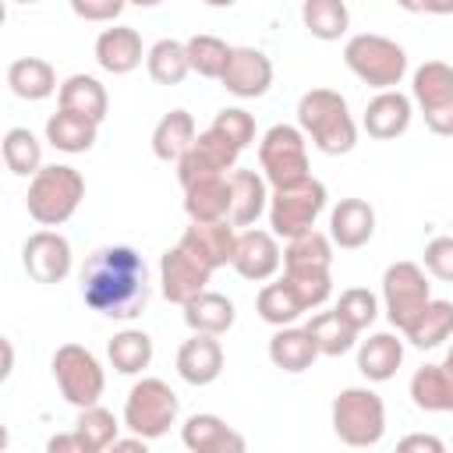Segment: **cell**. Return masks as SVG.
<instances>
[{
    "label": "cell",
    "mask_w": 453,
    "mask_h": 453,
    "mask_svg": "<svg viewBox=\"0 0 453 453\" xmlns=\"http://www.w3.org/2000/svg\"><path fill=\"white\" fill-rule=\"evenodd\" d=\"M149 269L145 258L127 244H110L88 255L81 265V297L92 311L106 319L131 322L149 304Z\"/></svg>",
    "instance_id": "6da1fadb"
},
{
    "label": "cell",
    "mask_w": 453,
    "mask_h": 453,
    "mask_svg": "<svg viewBox=\"0 0 453 453\" xmlns=\"http://www.w3.org/2000/svg\"><path fill=\"white\" fill-rule=\"evenodd\" d=\"M297 127L326 156H343L357 145V124L336 88H308L297 99Z\"/></svg>",
    "instance_id": "7a4b0ae2"
},
{
    "label": "cell",
    "mask_w": 453,
    "mask_h": 453,
    "mask_svg": "<svg viewBox=\"0 0 453 453\" xmlns=\"http://www.w3.org/2000/svg\"><path fill=\"white\" fill-rule=\"evenodd\" d=\"M81 198H85V177L67 163H53V166H42L28 180L25 205H28V216L50 230V226L67 223L78 212Z\"/></svg>",
    "instance_id": "3957f363"
},
{
    "label": "cell",
    "mask_w": 453,
    "mask_h": 453,
    "mask_svg": "<svg viewBox=\"0 0 453 453\" xmlns=\"http://www.w3.org/2000/svg\"><path fill=\"white\" fill-rule=\"evenodd\" d=\"M329 418H333L336 439L347 442V446H354V449L375 446L386 435V403L368 386H347V389H340L336 400H333V407H329Z\"/></svg>",
    "instance_id": "277c9868"
},
{
    "label": "cell",
    "mask_w": 453,
    "mask_h": 453,
    "mask_svg": "<svg viewBox=\"0 0 453 453\" xmlns=\"http://www.w3.org/2000/svg\"><path fill=\"white\" fill-rule=\"evenodd\" d=\"M343 64L372 88L379 92H393L403 74H407V53L400 42L375 35V32H357L347 39L343 46Z\"/></svg>",
    "instance_id": "5b68a950"
},
{
    "label": "cell",
    "mask_w": 453,
    "mask_h": 453,
    "mask_svg": "<svg viewBox=\"0 0 453 453\" xmlns=\"http://www.w3.org/2000/svg\"><path fill=\"white\" fill-rule=\"evenodd\" d=\"M326 184L315 177H304L290 188H273L269 195V226L276 237H301L308 230H315V219L326 209Z\"/></svg>",
    "instance_id": "8992f818"
},
{
    "label": "cell",
    "mask_w": 453,
    "mask_h": 453,
    "mask_svg": "<svg viewBox=\"0 0 453 453\" xmlns=\"http://www.w3.org/2000/svg\"><path fill=\"white\" fill-rule=\"evenodd\" d=\"M180 400L163 379H138L124 400V428L138 439H159L177 425Z\"/></svg>",
    "instance_id": "52a82bcc"
},
{
    "label": "cell",
    "mask_w": 453,
    "mask_h": 453,
    "mask_svg": "<svg viewBox=\"0 0 453 453\" xmlns=\"http://www.w3.org/2000/svg\"><path fill=\"white\" fill-rule=\"evenodd\" d=\"M53 379H57L60 396L74 403L78 411L96 407L106 389V372L99 357L81 343H64L53 350Z\"/></svg>",
    "instance_id": "ba28073f"
},
{
    "label": "cell",
    "mask_w": 453,
    "mask_h": 453,
    "mask_svg": "<svg viewBox=\"0 0 453 453\" xmlns=\"http://www.w3.org/2000/svg\"><path fill=\"white\" fill-rule=\"evenodd\" d=\"M258 166L265 184L273 188H290L304 177H311L308 166V142L301 134V127L294 124H273L262 142H258Z\"/></svg>",
    "instance_id": "9c48e42d"
},
{
    "label": "cell",
    "mask_w": 453,
    "mask_h": 453,
    "mask_svg": "<svg viewBox=\"0 0 453 453\" xmlns=\"http://www.w3.org/2000/svg\"><path fill=\"white\" fill-rule=\"evenodd\" d=\"M432 301V283L425 276V269L418 262H393L382 273V304H386V319L389 326H396L400 333L425 311V304Z\"/></svg>",
    "instance_id": "30bf717a"
},
{
    "label": "cell",
    "mask_w": 453,
    "mask_h": 453,
    "mask_svg": "<svg viewBox=\"0 0 453 453\" xmlns=\"http://www.w3.org/2000/svg\"><path fill=\"white\" fill-rule=\"evenodd\" d=\"M411 96L432 134H453V67L446 60H425L414 71Z\"/></svg>",
    "instance_id": "8fae6325"
},
{
    "label": "cell",
    "mask_w": 453,
    "mask_h": 453,
    "mask_svg": "<svg viewBox=\"0 0 453 453\" xmlns=\"http://www.w3.org/2000/svg\"><path fill=\"white\" fill-rule=\"evenodd\" d=\"M237 156L241 152L223 134H216L212 127H205V131H198L195 145L180 156L177 180H180V188H191V184L209 180V177H230L237 170Z\"/></svg>",
    "instance_id": "7c38bea8"
},
{
    "label": "cell",
    "mask_w": 453,
    "mask_h": 453,
    "mask_svg": "<svg viewBox=\"0 0 453 453\" xmlns=\"http://www.w3.org/2000/svg\"><path fill=\"white\" fill-rule=\"evenodd\" d=\"M209 276H212V269L202 265V262H198L191 251H184L180 244L166 248L163 258H159V283H163V297H166L170 304L188 308L198 294L209 290V287H205Z\"/></svg>",
    "instance_id": "4fadbf2b"
},
{
    "label": "cell",
    "mask_w": 453,
    "mask_h": 453,
    "mask_svg": "<svg viewBox=\"0 0 453 453\" xmlns=\"http://www.w3.org/2000/svg\"><path fill=\"white\" fill-rule=\"evenodd\" d=\"M21 265L35 283H60L74 265L71 241L57 230H35L21 248Z\"/></svg>",
    "instance_id": "5bb4252c"
},
{
    "label": "cell",
    "mask_w": 453,
    "mask_h": 453,
    "mask_svg": "<svg viewBox=\"0 0 453 453\" xmlns=\"http://www.w3.org/2000/svg\"><path fill=\"white\" fill-rule=\"evenodd\" d=\"M219 81L237 99H258L273 85V60L255 46H234Z\"/></svg>",
    "instance_id": "9a60e30c"
},
{
    "label": "cell",
    "mask_w": 453,
    "mask_h": 453,
    "mask_svg": "<svg viewBox=\"0 0 453 453\" xmlns=\"http://www.w3.org/2000/svg\"><path fill=\"white\" fill-rule=\"evenodd\" d=\"M237 276L251 280V283H262L269 276H276V269L283 265V251L276 244V234L269 230H244L237 234V248H234V262Z\"/></svg>",
    "instance_id": "2e32d148"
},
{
    "label": "cell",
    "mask_w": 453,
    "mask_h": 453,
    "mask_svg": "<svg viewBox=\"0 0 453 453\" xmlns=\"http://www.w3.org/2000/svg\"><path fill=\"white\" fill-rule=\"evenodd\" d=\"M180 442L191 453H248V439L219 414H191L180 425Z\"/></svg>",
    "instance_id": "e0dca14e"
},
{
    "label": "cell",
    "mask_w": 453,
    "mask_h": 453,
    "mask_svg": "<svg viewBox=\"0 0 453 453\" xmlns=\"http://www.w3.org/2000/svg\"><path fill=\"white\" fill-rule=\"evenodd\" d=\"M184 251H191L202 265H209L212 273L219 265H230L234 262V248H237V234H234V223H191L180 241H177Z\"/></svg>",
    "instance_id": "ac0fdd59"
},
{
    "label": "cell",
    "mask_w": 453,
    "mask_h": 453,
    "mask_svg": "<svg viewBox=\"0 0 453 453\" xmlns=\"http://www.w3.org/2000/svg\"><path fill=\"white\" fill-rule=\"evenodd\" d=\"M411 117H414L411 96H403L400 88H393V92H379V96L368 99L361 124H365V131L375 142H389V138H400L411 127Z\"/></svg>",
    "instance_id": "d6986e66"
},
{
    "label": "cell",
    "mask_w": 453,
    "mask_h": 453,
    "mask_svg": "<svg viewBox=\"0 0 453 453\" xmlns=\"http://www.w3.org/2000/svg\"><path fill=\"white\" fill-rule=\"evenodd\" d=\"M375 234V209L365 198H340L329 212V241L343 251L365 248Z\"/></svg>",
    "instance_id": "ffe728a7"
},
{
    "label": "cell",
    "mask_w": 453,
    "mask_h": 453,
    "mask_svg": "<svg viewBox=\"0 0 453 453\" xmlns=\"http://www.w3.org/2000/svg\"><path fill=\"white\" fill-rule=\"evenodd\" d=\"M142 57H149L142 46V35L127 25H110L96 39V64L110 74H131L142 64Z\"/></svg>",
    "instance_id": "44dd1931"
},
{
    "label": "cell",
    "mask_w": 453,
    "mask_h": 453,
    "mask_svg": "<svg viewBox=\"0 0 453 453\" xmlns=\"http://www.w3.org/2000/svg\"><path fill=\"white\" fill-rule=\"evenodd\" d=\"M223 372V347L216 336H202L195 333L191 340L180 343L177 350V375L188 382V386H209L216 382Z\"/></svg>",
    "instance_id": "7402d4cb"
},
{
    "label": "cell",
    "mask_w": 453,
    "mask_h": 453,
    "mask_svg": "<svg viewBox=\"0 0 453 453\" xmlns=\"http://www.w3.org/2000/svg\"><path fill=\"white\" fill-rule=\"evenodd\" d=\"M333 241L322 230H308L283 248V276H329Z\"/></svg>",
    "instance_id": "603a6c76"
},
{
    "label": "cell",
    "mask_w": 453,
    "mask_h": 453,
    "mask_svg": "<svg viewBox=\"0 0 453 453\" xmlns=\"http://www.w3.org/2000/svg\"><path fill=\"white\" fill-rule=\"evenodd\" d=\"M230 177H209L184 188V212L191 223H230Z\"/></svg>",
    "instance_id": "cb8c5ba5"
},
{
    "label": "cell",
    "mask_w": 453,
    "mask_h": 453,
    "mask_svg": "<svg viewBox=\"0 0 453 453\" xmlns=\"http://www.w3.org/2000/svg\"><path fill=\"white\" fill-rule=\"evenodd\" d=\"M230 223L234 226H251L265 209H269V188H265V177L258 170H244L237 166L230 173Z\"/></svg>",
    "instance_id": "d4e9b609"
},
{
    "label": "cell",
    "mask_w": 453,
    "mask_h": 453,
    "mask_svg": "<svg viewBox=\"0 0 453 453\" xmlns=\"http://www.w3.org/2000/svg\"><path fill=\"white\" fill-rule=\"evenodd\" d=\"M403 365V340L396 333H372L357 347V372L368 382H386Z\"/></svg>",
    "instance_id": "484cf974"
},
{
    "label": "cell",
    "mask_w": 453,
    "mask_h": 453,
    "mask_svg": "<svg viewBox=\"0 0 453 453\" xmlns=\"http://www.w3.org/2000/svg\"><path fill=\"white\" fill-rule=\"evenodd\" d=\"M198 138V127H195V117L188 110H170L159 117V124L152 127V152L156 159L163 163H180V156L195 145Z\"/></svg>",
    "instance_id": "4316f807"
},
{
    "label": "cell",
    "mask_w": 453,
    "mask_h": 453,
    "mask_svg": "<svg viewBox=\"0 0 453 453\" xmlns=\"http://www.w3.org/2000/svg\"><path fill=\"white\" fill-rule=\"evenodd\" d=\"M7 85L18 99L39 103V99H50L57 92V71L42 57H18L7 67Z\"/></svg>",
    "instance_id": "83f0119b"
},
{
    "label": "cell",
    "mask_w": 453,
    "mask_h": 453,
    "mask_svg": "<svg viewBox=\"0 0 453 453\" xmlns=\"http://www.w3.org/2000/svg\"><path fill=\"white\" fill-rule=\"evenodd\" d=\"M315 357H319V347L304 326H287V329H276L269 336V361L290 375L308 372L315 365Z\"/></svg>",
    "instance_id": "f1b7e54d"
},
{
    "label": "cell",
    "mask_w": 453,
    "mask_h": 453,
    "mask_svg": "<svg viewBox=\"0 0 453 453\" xmlns=\"http://www.w3.org/2000/svg\"><path fill=\"white\" fill-rule=\"evenodd\" d=\"M60 110H71L78 117H88L92 124H103L106 110H110V96L99 78L71 74L67 81H60Z\"/></svg>",
    "instance_id": "f546056e"
},
{
    "label": "cell",
    "mask_w": 453,
    "mask_h": 453,
    "mask_svg": "<svg viewBox=\"0 0 453 453\" xmlns=\"http://www.w3.org/2000/svg\"><path fill=\"white\" fill-rule=\"evenodd\" d=\"M237 319V308L226 294H216V290H205L198 294L188 308H184V322L191 333H202V336H223Z\"/></svg>",
    "instance_id": "4dcf8cb0"
},
{
    "label": "cell",
    "mask_w": 453,
    "mask_h": 453,
    "mask_svg": "<svg viewBox=\"0 0 453 453\" xmlns=\"http://www.w3.org/2000/svg\"><path fill=\"white\" fill-rule=\"evenodd\" d=\"M403 336L418 347V350H435L439 343H446L453 336V301L432 297L425 304V311L403 329Z\"/></svg>",
    "instance_id": "1f68e13d"
},
{
    "label": "cell",
    "mask_w": 453,
    "mask_h": 453,
    "mask_svg": "<svg viewBox=\"0 0 453 453\" xmlns=\"http://www.w3.org/2000/svg\"><path fill=\"white\" fill-rule=\"evenodd\" d=\"M96 134H99V124H92L88 117H78L71 110H57L50 113L46 120V142L60 152H88L96 145Z\"/></svg>",
    "instance_id": "d6a6232c"
},
{
    "label": "cell",
    "mask_w": 453,
    "mask_h": 453,
    "mask_svg": "<svg viewBox=\"0 0 453 453\" xmlns=\"http://www.w3.org/2000/svg\"><path fill=\"white\" fill-rule=\"evenodd\" d=\"M106 357L120 375H138L152 365V336L145 329H120L106 343Z\"/></svg>",
    "instance_id": "836d02e7"
},
{
    "label": "cell",
    "mask_w": 453,
    "mask_h": 453,
    "mask_svg": "<svg viewBox=\"0 0 453 453\" xmlns=\"http://www.w3.org/2000/svg\"><path fill=\"white\" fill-rule=\"evenodd\" d=\"M255 311H258L262 322H269V326H276V329H287V326H294V322L304 315V304L297 301V294L290 290V283L280 280V283H265V287L258 290Z\"/></svg>",
    "instance_id": "e575fe53"
},
{
    "label": "cell",
    "mask_w": 453,
    "mask_h": 453,
    "mask_svg": "<svg viewBox=\"0 0 453 453\" xmlns=\"http://www.w3.org/2000/svg\"><path fill=\"white\" fill-rule=\"evenodd\" d=\"M411 400L421 411H432V414L453 411V386H449L442 365H421L411 375Z\"/></svg>",
    "instance_id": "d590c367"
},
{
    "label": "cell",
    "mask_w": 453,
    "mask_h": 453,
    "mask_svg": "<svg viewBox=\"0 0 453 453\" xmlns=\"http://www.w3.org/2000/svg\"><path fill=\"white\" fill-rule=\"evenodd\" d=\"M301 21L304 28L322 39V42H333L340 35H347V25H350V11L343 0H304L301 7Z\"/></svg>",
    "instance_id": "8d00e7d4"
},
{
    "label": "cell",
    "mask_w": 453,
    "mask_h": 453,
    "mask_svg": "<svg viewBox=\"0 0 453 453\" xmlns=\"http://www.w3.org/2000/svg\"><path fill=\"white\" fill-rule=\"evenodd\" d=\"M304 329H308V336L315 340L319 354H326V357H340V354H347V350L357 343V333L340 319L336 308H333V311H319V315H311Z\"/></svg>",
    "instance_id": "74e56055"
},
{
    "label": "cell",
    "mask_w": 453,
    "mask_h": 453,
    "mask_svg": "<svg viewBox=\"0 0 453 453\" xmlns=\"http://www.w3.org/2000/svg\"><path fill=\"white\" fill-rule=\"evenodd\" d=\"M145 67H149V78H152L156 85H180V81L188 78V71H191L188 50H184V42H177V39H159V42L149 50V57H145Z\"/></svg>",
    "instance_id": "f35d334b"
},
{
    "label": "cell",
    "mask_w": 453,
    "mask_h": 453,
    "mask_svg": "<svg viewBox=\"0 0 453 453\" xmlns=\"http://www.w3.org/2000/svg\"><path fill=\"white\" fill-rule=\"evenodd\" d=\"M117 428H120V421L113 418V411H106L99 403L88 411H78V421H74V435L85 446V453H106L117 442Z\"/></svg>",
    "instance_id": "ab89813d"
},
{
    "label": "cell",
    "mask_w": 453,
    "mask_h": 453,
    "mask_svg": "<svg viewBox=\"0 0 453 453\" xmlns=\"http://www.w3.org/2000/svg\"><path fill=\"white\" fill-rule=\"evenodd\" d=\"M4 163L18 177H35L42 170V145L28 127H11L4 134Z\"/></svg>",
    "instance_id": "60d3db41"
},
{
    "label": "cell",
    "mask_w": 453,
    "mask_h": 453,
    "mask_svg": "<svg viewBox=\"0 0 453 453\" xmlns=\"http://www.w3.org/2000/svg\"><path fill=\"white\" fill-rule=\"evenodd\" d=\"M184 50H188V64H191L195 74H202V78H223V67H226L234 46H226L219 35L202 32V35H191L184 42Z\"/></svg>",
    "instance_id": "b9f144b4"
},
{
    "label": "cell",
    "mask_w": 453,
    "mask_h": 453,
    "mask_svg": "<svg viewBox=\"0 0 453 453\" xmlns=\"http://www.w3.org/2000/svg\"><path fill=\"white\" fill-rule=\"evenodd\" d=\"M336 311H340V319H343L354 333H365V329L379 319V301H375L372 290H365V287H350V290L340 294Z\"/></svg>",
    "instance_id": "7bdbcfd3"
},
{
    "label": "cell",
    "mask_w": 453,
    "mask_h": 453,
    "mask_svg": "<svg viewBox=\"0 0 453 453\" xmlns=\"http://www.w3.org/2000/svg\"><path fill=\"white\" fill-rule=\"evenodd\" d=\"M216 134H223L237 152H244L251 142H255V117L248 113V110H241V106H226V110H219L216 117H212V124H209Z\"/></svg>",
    "instance_id": "ee69618b"
},
{
    "label": "cell",
    "mask_w": 453,
    "mask_h": 453,
    "mask_svg": "<svg viewBox=\"0 0 453 453\" xmlns=\"http://www.w3.org/2000/svg\"><path fill=\"white\" fill-rule=\"evenodd\" d=\"M290 283V290L297 294V301L304 304V311L322 308L333 294V276H283Z\"/></svg>",
    "instance_id": "f6af8a7d"
},
{
    "label": "cell",
    "mask_w": 453,
    "mask_h": 453,
    "mask_svg": "<svg viewBox=\"0 0 453 453\" xmlns=\"http://www.w3.org/2000/svg\"><path fill=\"white\" fill-rule=\"evenodd\" d=\"M425 269L442 280V283H453V237L442 234V237H432L425 244Z\"/></svg>",
    "instance_id": "bcb514c9"
},
{
    "label": "cell",
    "mask_w": 453,
    "mask_h": 453,
    "mask_svg": "<svg viewBox=\"0 0 453 453\" xmlns=\"http://www.w3.org/2000/svg\"><path fill=\"white\" fill-rule=\"evenodd\" d=\"M71 11H74L78 18H85V21H113V18L124 14V4H120V0H99V4H92V0H85V4L74 0Z\"/></svg>",
    "instance_id": "7dc6e473"
},
{
    "label": "cell",
    "mask_w": 453,
    "mask_h": 453,
    "mask_svg": "<svg viewBox=\"0 0 453 453\" xmlns=\"http://www.w3.org/2000/svg\"><path fill=\"white\" fill-rule=\"evenodd\" d=\"M393 453H446V442L439 435H432V432H411V435H403L396 442Z\"/></svg>",
    "instance_id": "c3c4849f"
},
{
    "label": "cell",
    "mask_w": 453,
    "mask_h": 453,
    "mask_svg": "<svg viewBox=\"0 0 453 453\" xmlns=\"http://www.w3.org/2000/svg\"><path fill=\"white\" fill-rule=\"evenodd\" d=\"M46 453H85V446L78 442L74 432H60V435H53L46 442Z\"/></svg>",
    "instance_id": "681fc988"
},
{
    "label": "cell",
    "mask_w": 453,
    "mask_h": 453,
    "mask_svg": "<svg viewBox=\"0 0 453 453\" xmlns=\"http://www.w3.org/2000/svg\"><path fill=\"white\" fill-rule=\"evenodd\" d=\"M149 439H138V435H127V439H117L106 453H149V446H145Z\"/></svg>",
    "instance_id": "f907efd6"
},
{
    "label": "cell",
    "mask_w": 453,
    "mask_h": 453,
    "mask_svg": "<svg viewBox=\"0 0 453 453\" xmlns=\"http://www.w3.org/2000/svg\"><path fill=\"white\" fill-rule=\"evenodd\" d=\"M11 372H14V347H11V340H4V372L0 375L7 379Z\"/></svg>",
    "instance_id": "816d5d0a"
},
{
    "label": "cell",
    "mask_w": 453,
    "mask_h": 453,
    "mask_svg": "<svg viewBox=\"0 0 453 453\" xmlns=\"http://www.w3.org/2000/svg\"><path fill=\"white\" fill-rule=\"evenodd\" d=\"M442 372H446V379H449V386H453V347H449V354H446V361H442Z\"/></svg>",
    "instance_id": "f5cc1de1"
}]
</instances>
